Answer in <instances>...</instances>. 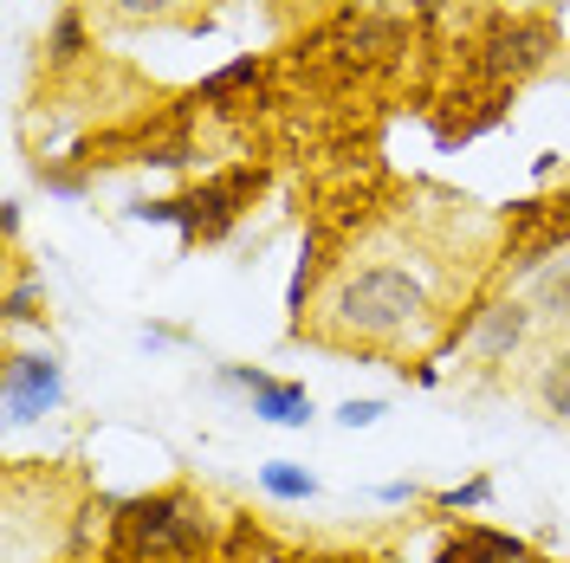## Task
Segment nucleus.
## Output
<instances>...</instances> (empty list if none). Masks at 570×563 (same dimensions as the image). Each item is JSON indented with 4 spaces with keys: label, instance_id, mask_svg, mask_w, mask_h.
Here are the masks:
<instances>
[{
    "label": "nucleus",
    "instance_id": "obj_2",
    "mask_svg": "<svg viewBox=\"0 0 570 563\" xmlns=\"http://www.w3.org/2000/svg\"><path fill=\"white\" fill-rule=\"evenodd\" d=\"M117 531L130 544V557H195L214 537V512L195 493H142L117 512Z\"/></svg>",
    "mask_w": 570,
    "mask_h": 563
},
{
    "label": "nucleus",
    "instance_id": "obj_4",
    "mask_svg": "<svg viewBox=\"0 0 570 563\" xmlns=\"http://www.w3.org/2000/svg\"><path fill=\"white\" fill-rule=\"evenodd\" d=\"M66 408V369L52 350H7L0 363V415L7 427H33L52 422Z\"/></svg>",
    "mask_w": 570,
    "mask_h": 563
},
{
    "label": "nucleus",
    "instance_id": "obj_7",
    "mask_svg": "<svg viewBox=\"0 0 570 563\" xmlns=\"http://www.w3.org/2000/svg\"><path fill=\"white\" fill-rule=\"evenodd\" d=\"M525 298H532L538 324H558V330H570V247L544 266V273H532L525 279Z\"/></svg>",
    "mask_w": 570,
    "mask_h": 563
},
{
    "label": "nucleus",
    "instance_id": "obj_13",
    "mask_svg": "<svg viewBox=\"0 0 570 563\" xmlns=\"http://www.w3.org/2000/svg\"><path fill=\"white\" fill-rule=\"evenodd\" d=\"M259 71H266V59H259V52H240L234 66L208 71V78L195 85V105H220V98H234V91H240V85H253Z\"/></svg>",
    "mask_w": 570,
    "mask_h": 563
},
{
    "label": "nucleus",
    "instance_id": "obj_15",
    "mask_svg": "<svg viewBox=\"0 0 570 563\" xmlns=\"http://www.w3.org/2000/svg\"><path fill=\"white\" fill-rule=\"evenodd\" d=\"M7 324L20 330V324H46V285L33 273H13L7 279Z\"/></svg>",
    "mask_w": 570,
    "mask_h": 563
},
{
    "label": "nucleus",
    "instance_id": "obj_19",
    "mask_svg": "<svg viewBox=\"0 0 570 563\" xmlns=\"http://www.w3.org/2000/svg\"><path fill=\"white\" fill-rule=\"evenodd\" d=\"M376 498H383V505H415V498H422V486H415V480H390Z\"/></svg>",
    "mask_w": 570,
    "mask_h": 563
},
{
    "label": "nucleus",
    "instance_id": "obj_10",
    "mask_svg": "<svg viewBox=\"0 0 570 563\" xmlns=\"http://www.w3.org/2000/svg\"><path fill=\"white\" fill-rule=\"evenodd\" d=\"M318 273H324V240H318V234H305V247H298V266H292V285H285V312H292V330H305V305H312V292H318Z\"/></svg>",
    "mask_w": 570,
    "mask_h": 563
},
{
    "label": "nucleus",
    "instance_id": "obj_11",
    "mask_svg": "<svg viewBox=\"0 0 570 563\" xmlns=\"http://www.w3.org/2000/svg\"><path fill=\"white\" fill-rule=\"evenodd\" d=\"M259 486H266V498H279V505H305V498H318V480H312L298 460H266V466H259Z\"/></svg>",
    "mask_w": 570,
    "mask_h": 563
},
{
    "label": "nucleus",
    "instance_id": "obj_8",
    "mask_svg": "<svg viewBox=\"0 0 570 563\" xmlns=\"http://www.w3.org/2000/svg\"><path fill=\"white\" fill-rule=\"evenodd\" d=\"M253 415H259L266 427H305L318 408H312V388H305V383L273 376L266 388H253Z\"/></svg>",
    "mask_w": 570,
    "mask_h": 563
},
{
    "label": "nucleus",
    "instance_id": "obj_16",
    "mask_svg": "<svg viewBox=\"0 0 570 563\" xmlns=\"http://www.w3.org/2000/svg\"><path fill=\"white\" fill-rule=\"evenodd\" d=\"M441 512H487L493 505V473H473L466 486H448V493H434Z\"/></svg>",
    "mask_w": 570,
    "mask_h": 563
},
{
    "label": "nucleus",
    "instance_id": "obj_12",
    "mask_svg": "<svg viewBox=\"0 0 570 563\" xmlns=\"http://www.w3.org/2000/svg\"><path fill=\"white\" fill-rule=\"evenodd\" d=\"M454 544H461V557H466V563H532V551H525L519 537H505V531H487V525L461 531Z\"/></svg>",
    "mask_w": 570,
    "mask_h": 563
},
{
    "label": "nucleus",
    "instance_id": "obj_17",
    "mask_svg": "<svg viewBox=\"0 0 570 563\" xmlns=\"http://www.w3.org/2000/svg\"><path fill=\"white\" fill-rule=\"evenodd\" d=\"M383 415H390V402H383V395H351V402H337V427H376L383 422Z\"/></svg>",
    "mask_w": 570,
    "mask_h": 563
},
{
    "label": "nucleus",
    "instance_id": "obj_14",
    "mask_svg": "<svg viewBox=\"0 0 570 563\" xmlns=\"http://www.w3.org/2000/svg\"><path fill=\"white\" fill-rule=\"evenodd\" d=\"M195 0H105V13L117 27H163V20H181Z\"/></svg>",
    "mask_w": 570,
    "mask_h": 563
},
{
    "label": "nucleus",
    "instance_id": "obj_1",
    "mask_svg": "<svg viewBox=\"0 0 570 563\" xmlns=\"http://www.w3.org/2000/svg\"><path fill=\"white\" fill-rule=\"evenodd\" d=\"M441 317V298L409 253H363L324 292V337L344 350H409Z\"/></svg>",
    "mask_w": 570,
    "mask_h": 563
},
{
    "label": "nucleus",
    "instance_id": "obj_5",
    "mask_svg": "<svg viewBox=\"0 0 570 563\" xmlns=\"http://www.w3.org/2000/svg\"><path fill=\"white\" fill-rule=\"evenodd\" d=\"M538 330V312L525 292H499V298H480L473 312L448 330V344H466L480 363H512V356L532 344Z\"/></svg>",
    "mask_w": 570,
    "mask_h": 563
},
{
    "label": "nucleus",
    "instance_id": "obj_18",
    "mask_svg": "<svg viewBox=\"0 0 570 563\" xmlns=\"http://www.w3.org/2000/svg\"><path fill=\"white\" fill-rule=\"evenodd\" d=\"M214 376H220V383H227V388H247V395H253V388H266V383H273L266 369H247V363H220Z\"/></svg>",
    "mask_w": 570,
    "mask_h": 563
},
{
    "label": "nucleus",
    "instance_id": "obj_20",
    "mask_svg": "<svg viewBox=\"0 0 570 563\" xmlns=\"http://www.w3.org/2000/svg\"><path fill=\"white\" fill-rule=\"evenodd\" d=\"M0 227H7V247L20 240V201H7V214H0Z\"/></svg>",
    "mask_w": 570,
    "mask_h": 563
},
{
    "label": "nucleus",
    "instance_id": "obj_6",
    "mask_svg": "<svg viewBox=\"0 0 570 563\" xmlns=\"http://www.w3.org/2000/svg\"><path fill=\"white\" fill-rule=\"evenodd\" d=\"M532 402H538V415H544V422L570 427V337L538 356V369H532Z\"/></svg>",
    "mask_w": 570,
    "mask_h": 563
},
{
    "label": "nucleus",
    "instance_id": "obj_3",
    "mask_svg": "<svg viewBox=\"0 0 570 563\" xmlns=\"http://www.w3.org/2000/svg\"><path fill=\"white\" fill-rule=\"evenodd\" d=\"M253 181L259 176L234 169V176H220V181H202V188L181 195V201H137L130 214H137V220H169V227H181V247H208V240H220V234L240 220Z\"/></svg>",
    "mask_w": 570,
    "mask_h": 563
},
{
    "label": "nucleus",
    "instance_id": "obj_9",
    "mask_svg": "<svg viewBox=\"0 0 570 563\" xmlns=\"http://www.w3.org/2000/svg\"><path fill=\"white\" fill-rule=\"evenodd\" d=\"M91 52V33H85V0H71L52 13V27H46V59L52 66H78Z\"/></svg>",
    "mask_w": 570,
    "mask_h": 563
}]
</instances>
